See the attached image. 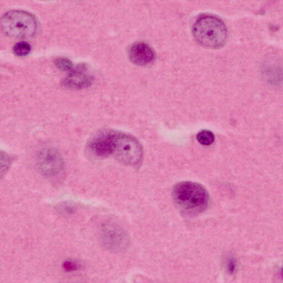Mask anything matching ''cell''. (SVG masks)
<instances>
[{"label":"cell","instance_id":"obj_1","mask_svg":"<svg viewBox=\"0 0 283 283\" xmlns=\"http://www.w3.org/2000/svg\"><path fill=\"white\" fill-rule=\"evenodd\" d=\"M172 195L176 206L184 215L195 216L206 211L210 198L206 189L199 184L183 181L177 184Z\"/></svg>","mask_w":283,"mask_h":283},{"label":"cell","instance_id":"obj_2","mask_svg":"<svg viewBox=\"0 0 283 283\" xmlns=\"http://www.w3.org/2000/svg\"><path fill=\"white\" fill-rule=\"evenodd\" d=\"M193 34L198 44L210 49L222 47L228 37V29L223 21L211 15L197 17L193 26Z\"/></svg>","mask_w":283,"mask_h":283},{"label":"cell","instance_id":"obj_3","mask_svg":"<svg viewBox=\"0 0 283 283\" xmlns=\"http://www.w3.org/2000/svg\"><path fill=\"white\" fill-rule=\"evenodd\" d=\"M3 32L11 38H28L36 34L38 23L32 14L24 11L14 10L7 12L1 19Z\"/></svg>","mask_w":283,"mask_h":283},{"label":"cell","instance_id":"obj_4","mask_svg":"<svg viewBox=\"0 0 283 283\" xmlns=\"http://www.w3.org/2000/svg\"><path fill=\"white\" fill-rule=\"evenodd\" d=\"M112 155L122 164L139 165L143 157V148L135 138L122 132L112 131Z\"/></svg>","mask_w":283,"mask_h":283},{"label":"cell","instance_id":"obj_5","mask_svg":"<svg viewBox=\"0 0 283 283\" xmlns=\"http://www.w3.org/2000/svg\"><path fill=\"white\" fill-rule=\"evenodd\" d=\"M37 163L41 173L49 177L59 175L65 166L62 155L54 148H45L41 151Z\"/></svg>","mask_w":283,"mask_h":283},{"label":"cell","instance_id":"obj_6","mask_svg":"<svg viewBox=\"0 0 283 283\" xmlns=\"http://www.w3.org/2000/svg\"><path fill=\"white\" fill-rule=\"evenodd\" d=\"M99 238L103 247L111 252L123 250L127 244L124 232L114 224H104L99 233Z\"/></svg>","mask_w":283,"mask_h":283},{"label":"cell","instance_id":"obj_7","mask_svg":"<svg viewBox=\"0 0 283 283\" xmlns=\"http://www.w3.org/2000/svg\"><path fill=\"white\" fill-rule=\"evenodd\" d=\"M129 58L131 61L139 66L151 65L155 59L153 49L144 42H137L129 49Z\"/></svg>","mask_w":283,"mask_h":283},{"label":"cell","instance_id":"obj_8","mask_svg":"<svg viewBox=\"0 0 283 283\" xmlns=\"http://www.w3.org/2000/svg\"><path fill=\"white\" fill-rule=\"evenodd\" d=\"M92 152L99 157H107L113 151L112 131L103 132L93 138L89 145Z\"/></svg>","mask_w":283,"mask_h":283},{"label":"cell","instance_id":"obj_9","mask_svg":"<svg viewBox=\"0 0 283 283\" xmlns=\"http://www.w3.org/2000/svg\"><path fill=\"white\" fill-rule=\"evenodd\" d=\"M91 81L92 77L88 73L87 67L79 66L70 73L65 80V84L71 88L82 89L88 87Z\"/></svg>","mask_w":283,"mask_h":283},{"label":"cell","instance_id":"obj_10","mask_svg":"<svg viewBox=\"0 0 283 283\" xmlns=\"http://www.w3.org/2000/svg\"><path fill=\"white\" fill-rule=\"evenodd\" d=\"M196 138L199 143L204 146H210L214 143L215 136L209 130H202L197 134Z\"/></svg>","mask_w":283,"mask_h":283},{"label":"cell","instance_id":"obj_11","mask_svg":"<svg viewBox=\"0 0 283 283\" xmlns=\"http://www.w3.org/2000/svg\"><path fill=\"white\" fill-rule=\"evenodd\" d=\"M31 51V46L25 41L18 42L13 47V52L18 56H25Z\"/></svg>","mask_w":283,"mask_h":283},{"label":"cell","instance_id":"obj_12","mask_svg":"<svg viewBox=\"0 0 283 283\" xmlns=\"http://www.w3.org/2000/svg\"><path fill=\"white\" fill-rule=\"evenodd\" d=\"M82 265L78 261L74 259H69L65 261L63 265V268L67 272H75L79 270Z\"/></svg>","mask_w":283,"mask_h":283},{"label":"cell","instance_id":"obj_13","mask_svg":"<svg viewBox=\"0 0 283 283\" xmlns=\"http://www.w3.org/2000/svg\"><path fill=\"white\" fill-rule=\"evenodd\" d=\"M226 270L229 274L233 275L235 273L237 270V261L236 259L232 257H229L226 262Z\"/></svg>","mask_w":283,"mask_h":283},{"label":"cell","instance_id":"obj_14","mask_svg":"<svg viewBox=\"0 0 283 283\" xmlns=\"http://www.w3.org/2000/svg\"><path fill=\"white\" fill-rule=\"evenodd\" d=\"M56 65L62 70H69L73 67L72 62L65 58H59L55 61Z\"/></svg>","mask_w":283,"mask_h":283},{"label":"cell","instance_id":"obj_15","mask_svg":"<svg viewBox=\"0 0 283 283\" xmlns=\"http://www.w3.org/2000/svg\"><path fill=\"white\" fill-rule=\"evenodd\" d=\"M281 276H282V278H283V271H282V273H281Z\"/></svg>","mask_w":283,"mask_h":283}]
</instances>
